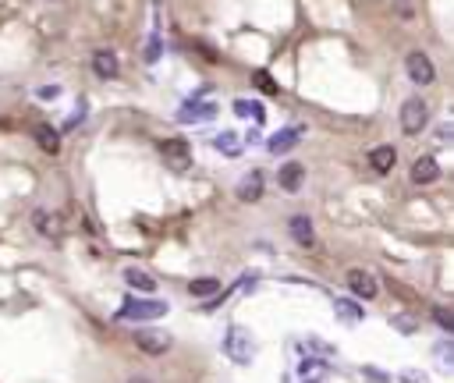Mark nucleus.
I'll return each mask as SVG.
<instances>
[{"mask_svg": "<svg viewBox=\"0 0 454 383\" xmlns=\"http://www.w3.org/2000/svg\"><path fill=\"white\" fill-rule=\"evenodd\" d=\"M224 351L231 362H238V366H249V362L256 358V337L245 330V327H227L224 334Z\"/></svg>", "mask_w": 454, "mask_h": 383, "instance_id": "f257e3e1", "label": "nucleus"}, {"mask_svg": "<svg viewBox=\"0 0 454 383\" xmlns=\"http://www.w3.org/2000/svg\"><path fill=\"white\" fill-rule=\"evenodd\" d=\"M167 302H160V298H128L125 305H121L117 319H139V323H146V319H163L167 316Z\"/></svg>", "mask_w": 454, "mask_h": 383, "instance_id": "f03ea898", "label": "nucleus"}, {"mask_svg": "<svg viewBox=\"0 0 454 383\" xmlns=\"http://www.w3.org/2000/svg\"><path fill=\"white\" fill-rule=\"evenodd\" d=\"M426 124H429V106H426V100H419V96L405 100V106H401V132L405 135H419Z\"/></svg>", "mask_w": 454, "mask_h": 383, "instance_id": "7ed1b4c3", "label": "nucleus"}, {"mask_svg": "<svg viewBox=\"0 0 454 383\" xmlns=\"http://www.w3.org/2000/svg\"><path fill=\"white\" fill-rule=\"evenodd\" d=\"M405 71H408V78L416 82V85H433V82H437V64H433L422 50H411L408 54Z\"/></svg>", "mask_w": 454, "mask_h": 383, "instance_id": "20e7f679", "label": "nucleus"}, {"mask_svg": "<svg viewBox=\"0 0 454 383\" xmlns=\"http://www.w3.org/2000/svg\"><path fill=\"white\" fill-rule=\"evenodd\" d=\"M344 281H348V288H352V294H355V298H362V302H373V298L380 294L377 277L369 273V270H362V266H352Z\"/></svg>", "mask_w": 454, "mask_h": 383, "instance_id": "39448f33", "label": "nucleus"}, {"mask_svg": "<svg viewBox=\"0 0 454 383\" xmlns=\"http://www.w3.org/2000/svg\"><path fill=\"white\" fill-rule=\"evenodd\" d=\"M135 345L146 351V355H163V351H171V334L167 330H156V327H139Z\"/></svg>", "mask_w": 454, "mask_h": 383, "instance_id": "423d86ee", "label": "nucleus"}, {"mask_svg": "<svg viewBox=\"0 0 454 383\" xmlns=\"http://www.w3.org/2000/svg\"><path fill=\"white\" fill-rule=\"evenodd\" d=\"M160 153H163V160H167L174 170H189V163H192V153H189V146H184L181 139L160 142Z\"/></svg>", "mask_w": 454, "mask_h": 383, "instance_id": "0eeeda50", "label": "nucleus"}, {"mask_svg": "<svg viewBox=\"0 0 454 383\" xmlns=\"http://www.w3.org/2000/svg\"><path fill=\"white\" fill-rule=\"evenodd\" d=\"M263 174L259 170H249L241 181H238V188H235V196H238V202H259L263 199Z\"/></svg>", "mask_w": 454, "mask_h": 383, "instance_id": "6e6552de", "label": "nucleus"}, {"mask_svg": "<svg viewBox=\"0 0 454 383\" xmlns=\"http://www.w3.org/2000/svg\"><path fill=\"white\" fill-rule=\"evenodd\" d=\"M93 71H96V78H103V82L117 78V71H121L117 54H114V50H96V54H93Z\"/></svg>", "mask_w": 454, "mask_h": 383, "instance_id": "1a4fd4ad", "label": "nucleus"}, {"mask_svg": "<svg viewBox=\"0 0 454 383\" xmlns=\"http://www.w3.org/2000/svg\"><path fill=\"white\" fill-rule=\"evenodd\" d=\"M302 181H305V167H302L298 160H287V163L277 170V185H280L284 192H298Z\"/></svg>", "mask_w": 454, "mask_h": 383, "instance_id": "9d476101", "label": "nucleus"}, {"mask_svg": "<svg viewBox=\"0 0 454 383\" xmlns=\"http://www.w3.org/2000/svg\"><path fill=\"white\" fill-rule=\"evenodd\" d=\"M217 117V106L213 103H184L178 111L181 124H199V121H213Z\"/></svg>", "mask_w": 454, "mask_h": 383, "instance_id": "9b49d317", "label": "nucleus"}, {"mask_svg": "<svg viewBox=\"0 0 454 383\" xmlns=\"http://www.w3.org/2000/svg\"><path fill=\"white\" fill-rule=\"evenodd\" d=\"M437 178H440L437 156H419L416 163H411V181H416V185H433Z\"/></svg>", "mask_w": 454, "mask_h": 383, "instance_id": "f8f14e48", "label": "nucleus"}, {"mask_svg": "<svg viewBox=\"0 0 454 383\" xmlns=\"http://www.w3.org/2000/svg\"><path fill=\"white\" fill-rule=\"evenodd\" d=\"M287 231H291V238H295L298 245L313 248V242H316V231H313V220H309L305 213H295V217H291V224H287Z\"/></svg>", "mask_w": 454, "mask_h": 383, "instance_id": "ddd939ff", "label": "nucleus"}, {"mask_svg": "<svg viewBox=\"0 0 454 383\" xmlns=\"http://www.w3.org/2000/svg\"><path fill=\"white\" fill-rule=\"evenodd\" d=\"M398 163V149L394 146H377L373 153H369V167L377 170V174H390Z\"/></svg>", "mask_w": 454, "mask_h": 383, "instance_id": "4468645a", "label": "nucleus"}, {"mask_svg": "<svg viewBox=\"0 0 454 383\" xmlns=\"http://www.w3.org/2000/svg\"><path fill=\"white\" fill-rule=\"evenodd\" d=\"M298 139H302V128H284V132H277L270 142H266V149H270L274 156H280V153H287V149H291Z\"/></svg>", "mask_w": 454, "mask_h": 383, "instance_id": "2eb2a0df", "label": "nucleus"}, {"mask_svg": "<svg viewBox=\"0 0 454 383\" xmlns=\"http://www.w3.org/2000/svg\"><path fill=\"white\" fill-rule=\"evenodd\" d=\"M36 142H39V149H43V153H50V156L60 153V132H57V128H50V124H39V128H36Z\"/></svg>", "mask_w": 454, "mask_h": 383, "instance_id": "dca6fc26", "label": "nucleus"}, {"mask_svg": "<svg viewBox=\"0 0 454 383\" xmlns=\"http://www.w3.org/2000/svg\"><path fill=\"white\" fill-rule=\"evenodd\" d=\"M125 281H128V288H135V291H142V294H153V291H156V281H153L146 270H139V266H132V270L125 273Z\"/></svg>", "mask_w": 454, "mask_h": 383, "instance_id": "f3484780", "label": "nucleus"}, {"mask_svg": "<svg viewBox=\"0 0 454 383\" xmlns=\"http://www.w3.org/2000/svg\"><path fill=\"white\" fill-rule=\"evenodd\" d=\"M189 291L195 298H217L220 294V281H217V277H195V281L189 284Z\"/></svg>", "mask_w": 454, "mask_h": 383, "instance_id": "a211bd4d", "label": "nucleus"}, {"mask_svg": "<svg viewBox=\"0 0 454 383\" xmlns=\"http://www.w3.org/2000/svg\"><path fill=\"white\" fill-rule=\"evenodd\" d=\"M334 312H337V319H348V323H359V319H362V305H355L352 298H337Z\"/></svg>", "mask_w": 454, "mask_h": 383, "instance_id": "6ab92c4d", "label": "nucleus"}, {"mask_svg": "<svg viewBox=\"0 0 454 383\" xmlns=\"http://www.w3.org/2000/svg\"><path fill=\"white\" fill-rule=\"evenodd\" d=\"M235 114L252 117L256 124H263V117H266V111H263V103H259V100H238V103H235Z\"/></svg>", "mask_w": 454, "mask_h": 383, "instance_id": "aec40b11", "label": "nucleus"}, {"mask_svg": "<svg viewBox=\"0 0 454 383\" xmlns=\"http://www.w3.org/2000/svg\"><path fill=\"white\" fill-rule=\"evenodd\" d=\"M213 146L220 149V153H227V156H238V153H241V139H238V132H220V135L213 139Z\"/></svg>", "mask_w": 454, "mask_h": 383, "instance_id": "412c9836", "label": "nucleus"}, {"mask_svg": "<svg viewBox=\"0 0 454 383\" xmlns=\"http://www.w3.org/2000/svg\"><path fill=\"white\" fill-rule=\"evenodd\" d=\"M252 82L259 85V89H263L266 96H277V93H280V89H277V82L270 78V71H256V75H252Z\"/></svg>", "mask_w": 454, "mask_h": 383, "instance_id": "4be33fe9", "label": "nucleus"}, {"mask_svg": "<svg viewBox=\"0 0 454 383\" xmlns=\"http://www.w3.org/2000/svg\"><path fill=\"white\" fill-rule=\"evenodd\" d=\"M160 54H163L160 36H150V43H146V60H150V64H156V60H160Z\"/></svg>", "mask_w": 454, "mask_h": 383, "instance_id": "5701e85b", "label": "nucleus"}, {"mask_svg": "<svg viewBox=\"0 0 454 383\" xmlns=\"http://www.w3.org/2000/svg\"><path fill=\"white\" fill-rule=\"evenodd\" d=\"M433 319L440 323V330H444V334H454V319H451V312H447V309H433Z\"/></svg>", "mask_w": 454, "mask_h": 383, "instance_id": "b1692460", "label": "nucleus"}, {"mask_svg": "<svg viewBox=\"0 0 454 383\" xmlns=\"http://www.w3.org/2000/svg\"><path fill=\"white\" fill-rule=\"evenodd\" d=\"M401 380H405V383H429V376H426V373H416V369L401 373Z\"/></svg>", "mask_w": 454, "mask_h": 383, "instance_id": "393cba45", "label": "nucleus"}, {"mask_svg": "<svg viewBox=\"0 0 454 383\" xmlns=\"http://www.w3.org/2000/svg\"><path fill=\"white\" fill-rule=\"evenodd\" d=\"M390 323H394V327H401V330H408V334H416V323H411V319H405V316H394Z\"/></svg>", "mask_w": 454, "mask_h": 383, "instance_id": "a878e982", "label": "nucleus"}, {"mask_svg": "<svg viewBox=\"0 0 454 383\" xmlns=\"http://www.w3.org/2000/svg\"><path fill=\"white\" fill-rule=\"evenodd\" d=\"M437 355H440V366H444V369H451V345H440V348H437Z\"/></svg>", "mask_w": 454, "mask_h": 383, "instance_id": "bb28decb", "label": "nucleus"}, {"mask_svg": "<svg viewBox=\"0 0 454 383\" xmlns=\"http://www.w3.org/2000/svg\"><path fill=\"white\" fill-rule=\"evenodd\" d=\"M47 220H50V217H47V213H36V227H39V231H43V234H50V231H53V227H50Z\"/></svg>", "mask_w": 454, "mask_h": 383, "instance_id": "cd10ccee", "label": "nucleus"}, {"mask_svg": "<svg viewBox=\"0 0 454 383\" xmlns=\"http://www.w3.org/2000/svg\"><path fill=\"white\" fill-rule=\"evenodd\" d=\"M39 96H43V100H53V96H60V85H43V89H39Z\"/></svg>", "mask_w": 454, "mask_h": 383, "instance_id": "c85d7f7f", "label": "nucleus"}, {"mask_svg": "<svg viewBox=\"0 0 454 383\" xmlns=\"http://www.w3.org/2000/svg\"><path fill=\"white\" fill-rule=\"evenodd\" d=\"M128 383H153V380H150V376H142V373H139V376H132Z\"/></svg>", "mask_w": 454, "mask_h": 383, "instance_id": "c756f323", "label": "nucleus"}, {"mask_svg": "<svg viewBox=\"0 0 454 383\" xmlns=\"http://www.w3.org/2000/svg\"><path fill=\"white\" fill-rule=\"evenodd\" d=\"M305 383H316V380H305Z\"/></svg>", "mask_w": 454, "mask_h": 383, "instance_id": "7c9ffc66", "label": "nucleus"}]
</instances>
